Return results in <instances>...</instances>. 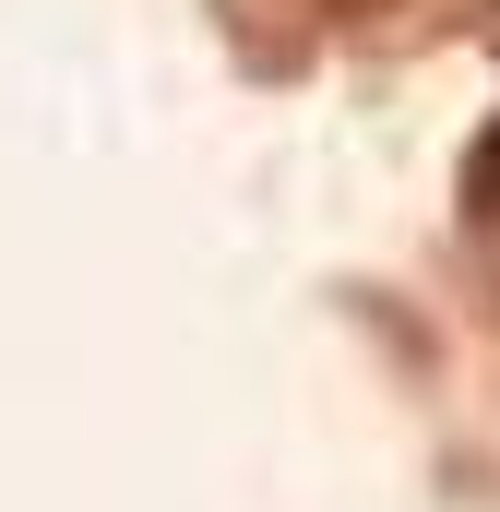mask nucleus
Segmentation results:
<instances>
[{"label": "nucleus", "instance_id": "nucleus-1", "mask_svg": "<svg viewBox=\"0 0 500 512\" xmlns=\"http://www.w3.org/2000/svg\"><path fill=\"white\" fill-rule=\"evenodd\" d=\"M465 203H477V227H500V120L477 143V167H465Z\"/></svg>", "mask_w": 500, "mask_h": 512}]
</instances>
